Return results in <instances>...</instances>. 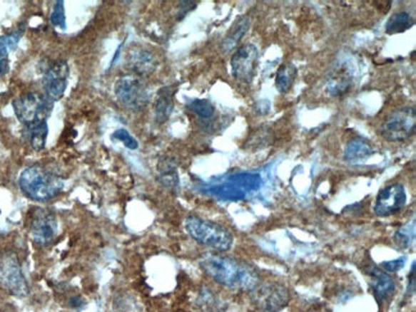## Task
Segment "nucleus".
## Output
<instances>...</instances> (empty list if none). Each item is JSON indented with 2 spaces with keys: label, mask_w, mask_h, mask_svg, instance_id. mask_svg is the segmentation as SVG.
Returning a JSON list of instances; mask_svg holds the SVG:
<instances>
[{
  "label": "nucleus",
  "mask_w": 416,
  "mask_h": 312,
  "mask_svg": "<svg viewBox=\"0 0 416 312\" xmlns=\"http://www.w3.org/2000/svg\"><path fill=\"white\" fill-rule=\"evenodd\" d=\"M114 95L126 110L137 113L143 110L150 101V91L143 77L125 75L114 83Z\"/></svg>",
  "instance_id": "39448f33"
},
{
  "label": "nucleus",
  "mask_w": 416,
  "mask_h": 312,
  "mask_svg": "<svg viewBox=\"0 0 416 312\" xmlns=\"http://www.w3.org/2000/svg\"><path fill=\"white\" fill-rule=\"evenodd\" d=\"M407 296H412L415 292V262H412L410 274H409V286H407Z\"/></svg>",
  "instance_id": "7c9ffc66"
},
{
  "label": "nucleus",
  "mask_w": 416,
  "mask_h": 312,
  "mask_svg": "<svg viewBox=\"0 0 416 312\" xmlns=\"http://www.w3.org/2000/svg\"><path fill=\"white\" fill-rule=\"evenodd\" d=\"M158 181L163 188L171 192H177L180 188V175L177 162L173 156H162L158 162Z\"/></svg>",
  "instance_id": "dca6fc26"
},
{
  "label": "nucleus",
  "mask_w": 416,
  "mask_h": 312,
  "mask_svg": "<svg viewBox=\"0 0 416 312\" xmlns=\"http://www.w3.org/2000/svg\"><path fill=\"white\" fill-rule=\"evenodd\" d=\"M19 186L27 199L46 202L62 192L64 180L54 169L35 164L19 175Z\"/></svg>",
  "instance_id": "f03ea898"
},
{
  "label": "nucleus",
  "mask_w": 416,
  "mask_h": 312,
  "mask_svg": "<svg viewBox=\"0 0 416 312\" xmlns=\"http://www.w3.org/2000/svg\"><path fill=\"white\" fill-rule=\"evenodd\" d=\"M29 229L32 242L40 247L51 244L58 233V220L56 214L49 209H34L29 222Z\"/></svg>",
  "instance_id": "9d476101"
},
{
  "label": "nucleus",
  "mask_w": 416,
  "mask_h": 312,
  "mask_svg": "<svg viewBox=\"0 0 416 312\" xmlns=\"http://www.w3.org/2000/svg\"><path fill=\"white\" fill-rule=\"evenodd\" d=\"M415 21L410 13L397 12L392 14L391 17L385 24V32L390 35H396V33H402V32L410 30L414 26Z\"/></svg>",
  "instance_id": "5701e85b"
},
{
  "label": "nucleus",
  "mask_w": 416,
  "mask_h": 312,
  "mask_svg": "<svg viewBox=\"0 0 416 312\" xmlns=\"http://www.w3.org/2000/svg\"><path fill=\"white\" fill-rule=\"evenodd\" d=\"M272 140H273L272 132L267 128H260L255 131L253 137H250L249 145L253 149H263L272 144Z\"/></svg>",
  "instance_id": "bb28decb"
},
{
  "label": "nucleus",
  "mask_w": 416,
  "mask_h": 312,
  "mask_svg": "<svg viewBox=\"0 0 416 312\" xmlns=\"http://www.w3.org/2000/svg\"><path fill=\"white\" fill-rule=\"evenodd\" d=\"M298 77V68L293 63H283L275 75V88L280 94H287L291 90Z\"/></svg>",
  "instance_id": "412c9836"
},
{
  "label": "nucleus",
  "mask_w": 416,
  "mask_h": 312,
  "mask_svg": "<svg viewBox=\"0 0 416 312\" xmlns=\"http://www.w3.org/2000/svg\"><path fill=\"white\" fill-rule=\"evenodd\" d=\"M250 292L254 306L261 312H280L290 301L288 289L277 281L258 283Z\"/></svg>",
  "instance_id": "6e6552de"
},
{
  "label": "nucleus",
  "mask_w": 416,
  "mask_h": 312,
  "mask_svg": "<svg viewBox=\"0 0 416 312\" xmlns=\"http://www.w3.org/2000/svg\"></svg>",
  "instance_id": "473e14b6"
},
{
  "label": "nucleus",
  "mask_w": 416,
  "mask_h": 312,
  "mask_svg": "<svg viewBox=\"0 0 416 312\" xmlns=\"http://www.w3.org/2000/svg\"><path fill=\"white\" fill-rule=\"evenodd\" d=\"M69 77V63L66 61H58L54 64H51L44 73V95L53 103L62 99L63 95L67 90Z\"/></svg>",
  "instance_id": "ddd939ff"
},
{
  "label": "nucleus",
  "mask_w": 416,
  "mask_h": 312,
  "mask_svg": "<svg viewBox=\"0 0 416 312\" xmlns=\"http://www.w3.org/2000/svg\"><path fill=\"white\" fill-rule=\"evenodd\" d=\"M367 273L369 275V284L378 303L387 300L395 292L396 283L385 270H380L378 266L372 265L367 269Z\"/></svg>",
  "instance_id": "2eb2a0df"
},
{
  "label": "nucleus",
  "mask_w": 416,
  "mask_h": 312,
  "mask_svg": "<svg viewBox=\"0 0 416 312\" xmlns=\"http://www.w3.org/2000/svg\"><path fill=\"white\" fill-rule=\"evenodd\" d=\"M259 64V51L253 44H245L237 48L230 58V71L237 81L250 83L254 80Z\"/></svg>",
  "instance_id": "9b49d317"
},
{
  "label": "nucleus",
  "mask_w": 416,
  "mask_h": 312,
  "mask_svg": "<svg viewBox=\"0 0 416 312\" xmlns=\"http://www.w3.org/2000/svg\"><path fill=\"white\" fill-rule=\"evenodd\" d=\"M126 67L130 69L132 75L143 77L153 75L159 67V59L153 51L136 46L132 48L126 56Z\"/></svg>",
  "instance_id": "4468645a"
},
{
  "label": "nucleus",
  "mask_w": 416,
  "mask_h": 312,
  "mask_svg": "<svg viewBox=\"0 0 416 312\" xmlns=\"http://www.w3.org/2000/svg\"><path fill=\"white\" fill-rule=\"evenodd\" d=\"M21 36H22V31H16L9 35L0 36V76L6 75L9 71L8 56H9V51L17 46Z\"/></svg>",
  "instance_id": "4be33fe9"
},
{
  "label": "nucleus",
  "mask_w": 416,
  "mask_h": 312,
  "mask_svg": "<svg viewBox=\"0 0 416 312\" xmlns=\"http://www.w3.org/2000/svg\"><path fill=\"white\" fill-rule=\"evenodd\" d=\"M188 108L203 122H210L215 115V106L208 99H193Z\"/></svg>",
  "instance_id": "393cba45"
},
{
  "label": "nucleus",
  "mask_w": 416,
  "mask_h": 312,
  "mask_svg": "<svg viewBox=\"0 0 416 312\" xmlns=\"http://www.w3.org/2000/svg\"><path fill=\"white\" fill-rule=\"evenodd\" d=\"M54 103L44 94L27 93L13 100V110L19 122L25 127L46 122L53 110Z\"/></svg>",
  "instance_id": "423d86ee"
},
{
  "label": "nucleus",
  "mask_w": 416,
  "mask_h": 312,
  "mask_svg": "<svg viewBox=\"0 0 416 312\" xmlns=\"http://www.w3.org/2000/svg\"><path fill=\"white\" fill-rule=\"evenodd\" d=\"M414 239H415V220L400 228L393 236L395 244L404 250L410 249L411 244H414Z\"/></svg>",
  "instance_id": "a878e982"
},
{
  "label": "nucleus",
  "mask_w": 416,
  "mask_h": 312,
  "mask_svg": "<svg viewBox=\"0 0 416 312\" xmlns=\"http://www.w3.org/2000/svg\"><path fill=\"white\" fill-rule=\"evenodd\" d=\"M200 266L211 279L223 287L236 291H253L259 283V274L248 262L219 254H206L199 260Z\"/></svg>",
  "instance_id": "f257e3e1"
},
{
  "label": "nucleus",
  "mask_w": 416,
  "mask_h": 312,
  "mask_svg": "<svg viewBox=\"0 0 416 312\" xmlns=\"http://www.w3.org/2000/svg\"><path fill=\"white\" fill-rule=\"evenodd\" d=\"M112 137L125 145L128 150H137L138 149V142H137L136 138L133 137L126 128L116 130V131L113 132Z\"/></svg>",
  "instance_id": "cd10ccee"
},
{
  "label": "nucleus",
  "mask_w": 416,
  "mask_h": 312,
  "mask_svg": "<svg viewBox=\"0 0 416 312\" xmlns=\"http://www.w3.org/2000/svg\"><path fill=\"white\" fill-rule=\"evenodd\" d=\"M50 21L53 26L59 27L62 30H66V8H64V3L63 1H56L54 4V8L51 11V16H50Z\"/></svg>",
  "instance_id": "c85d7f7f"
},
{
  "label": "nucleus",
  "mask_w": 416,
  "mask_h": 312,
  "mask_svg": "<svg viewBox=\"0 0 416 312\" xmlns=\"http://www.w3.org/2000/svg\"><path fill=\"white\" fill-rule=\"evenodd\" d=\"M196 4L198 3H195V1H182V3H180V9H182V11L178 13V16L185 17L187 13L193 11V8H196Z\"/></svg>",
  "instance_id": "2f4dec72"
},
{
  "label": "nucleus",
  "mask_w": 416,
  "mask_h": 312,
  "mask_svg": "<svg viewBox=\"0 0 416 312\" xmlns=\"http://www.w3.org/2000/svg\"><path fill=\"white\" fill-rule=\"evenodd\" d=\"M354 85V77L351 75L350 69L346 66H341L340 68L335 69L330 77L327 78L325 90L333 98H340L347 94Z\"/></svg>",
  "instance_id": "a211bd4d"
},
{
  "label": "nucleus",
  "mask_w": 416,
  "mask_h": 312,
  "mask_svg": "<svg viewBox=\"0 0 416 312\" xmlns=\"http://www.w3.org/2000/svg\"><path fill=\"white\" fill-rule=\"evenodd\" d=\"M407 202L406 189L401 183H391L379 191L374 212L380 218H388L404 209Z\"/></svg>",
  "instance_id": "f8f14e48"
},
{
  "label": "nucleus",
  "mask_w": 416,
  "mask_h": 312,
  "mask_svg": "<svg viewBox=\"0 0 416 312\" xmlns=\"http://www.w3.org/2000/svg\"><path fill=\"white\" fill-rule=\"evenodd\" d=\"M260 184L261 177L258 173L241 172L206 188V192L222 201H241L245 200L250 192L260 187Z\"/></svg>",
  "instance_id": "20e7f679"
},
{
  "label": "nucleus",
  "mask_w": 416,
  "mask_h": 312,
  "mask_svg": "<svg viewBox=\"0 0 416 312\" xmlns=\"http://www.w3.org/2000/svg\"><path fill=\"white\" fill-rule=\"evenodd\" d=\"M174 93H176V88H172V86H166V88H161L156 95L154 112H156V122L159 125L166 123L173 113Z\"/></svg>",
  "instance_id": "6ab92c4d"
},
{
  "label": "nucleus",
  "mask_w": 416,
  "mask_h": 312,
  "mask_svg": "<svg viewBox=\"0 0 416 312\" xmlns=\"http://www.w3.org/2000/svg\"><path fill=\"white\" fill-rule=\"evenodd\" d=\"M406 264V257H398L396 260H391V261H385L380 264V268L385 269V273H397L398 270L404 268Z\"/></svg>",
  "instance_id": "c756f323"
},
{
  "label": "nucleus",
  "mask_w": 416,
  "mask_h": 312,
  "mask_svg": "<svg viewBox=\"0 0 416 312\" xmlns=\"http://www.w3.org/2000/svg\"><path fill=\"white\" fill-rule=\"evenodd\" d=\"M26 130H27V137L31 144L32 149L38 151L43 150L46 145L48 133H49L48 122H43V123L31 125V127H26Z\"/></svg>",
  "instance_id": "b1692460"
},
{
  "label": "nucleus",
  "mask_w": 416,
  "mask_h": 312,
  "mask_svg": "<svg viewBox=\"0 0 416 312\" xmlns=\"http://www.w3.org/2000/svg\"><path fill=\"white\" fill-rule=\"evenodd\" d=\"M375 154L373 145L370 144L364 137L351 138L348 141L345 150H343V159L348 164H362L367 162Z\"/></svg>",
  "instance_id": "f3484780"
},
{
  "label": "nucleus",
  "mask_w": 416,
  "mask_h": 312,
  "mask_svg": "<svg viewBox=\"0 0 416 312\" xmlns=\"http://www.w3.org/2000/svg\"><path fill=\"white\" fill-rule=\"evenodd\" d=\"M416 130V110L414 106H402L385 117L380 125L382 137L390 142H401L410 138Z\"/></svg>",
  "instance_id": "0eeeda50"
},
{
  "label": "nucleus",
  "mask_w": 416,
  "mask_h": 312,
  "mask_svg": "<svg viewBox=\"0 0 416 312\" xmlns=\"http://www.w3.org/2000/svg\"><path fill=\"white\" fill-rule=\"evenodd\" d=\"M0 284L14 296L25 297L29 294V284L19 259L13 252L0 255Z\"/></svg>",
  "instance_id": "1a4fd4ad"
},
{
  "label": "nucleus",
  "mask_w": 416,
  "mask_h": 312,
  "mask_svg": "<svg viewBox=\"0 0 416 312\" xmlns=\"http://www.w3.org/2000/svg\"><path fill=\"white\" fill-rule=\"evenodd\" d=\"M185 229L196 244L218 252L230 250L235 241L227 228L195 215L186 218Z\"/></svg>",
  "instance_id": "7ed1b4c3"
},
{
  "label": "nucleus",
  "mask_w": 416,
  "mask_h": 312,
  "mask_svg": "<svg viewBox=\"0 0 416 312\" xmlns=\"http://www.w3.org/2000/svg\"><path fill=\"white\" fill-rule=\"evenodd\" d=\"M250 26H251V21L248 16H243L237 19L235 25L232 26V28L225 35V38H223V41L220 44L222 51L230 53V51H235L238 44L241 43L243 36L249 32Z\"/></svg>",
  "instance_id": "aec40b11"
}]
</instances>
